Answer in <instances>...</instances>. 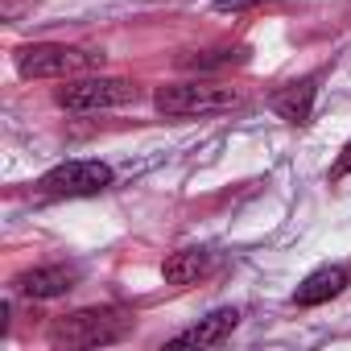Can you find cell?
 Masks as SVG:
<instances>
[{
  "label": "cell",
  "instance_id": "cell-1",
  "mask_svg": "<svg viewBox=\"0 0 351 351\" xmlns=\"http://www.w3.org/2000/svg\"><path fill=\"white\" fill-rule=\"evenodd\" d=\"M136 318L120 306H87L75 314H62L50 322V343L58 351H79V347H104V343H120L124 335H132Z\"/></svg>",
  "mask_w": 351,
  "mask_h": 351
},
{
  "label": "cell",
  "instance_id": "cell-7",
  "mask_svg": "<svg viewBox=\"0 0 351 351\" xmlns=\"http://www.w3.org/2000/svg\"><path fill=\"white\" fill-rule=\"evenodd\" d=\"M236 322H240V310H232V306L211 310L207 318H199V322L186 326L182 335H173L169 347H219V343L236 330Z\"/></svg>",
  "mask_w": 351,
  "mask_h": 351
},
{
  "label": "cell",
  "instance_id": "cell-12",
  "mask_svg": "<svg viewBox=\"0 0 351 351\" xmlns=\"http://www.w3.org/2000/svg\"><path fill=\"white\" fill-rule=\"evenodd\" d=\"M347 173H351V141L343 145V153H339V161L330 165V178L339 182V178H347Z\"/></svg>",
  "mask_w": 351,
  "mask_h": 351
},
{
  "label": "cell",
  "instance_id": "cell-13",
  "mask_svg": "<svg viewBox=\"0 0 351 351\" xmlns=\"http://www.w3.org/2000/svg\"><path fill=\"white\" fill-rule=\"evenodd\" d=\"M248 5H261V0H215V9H223V13L228 9L236 13V9H248Z\"/></svg>",
  "mask_w": 351,
  "mask_h": 351
},
{
  "label": "cell",
  "instance_id": "cell-5",
  "mask_svg": "<svg viewBox=\"0 0 351 351\" xmlns=\"http://www.w3.org/2000/svg\"><path fill=\"white\" fill-rule=\"evenodd\" d=\"M136 99V83L128 79H75V83H62L54 91V104L66 108V112H99V108H120Z\"/></svg>",
  "mask_w": 351,
  "mask_h": 351
},
{
  "label": "cell",
  "instance_id": "cell-8",
  "mask_svg": "<svg viewBox=\"0 0 351 351\" xmlns=\"http://www.w3.org/2000/svg\"><path fill=\"white\" fill-rule=\"evenodd\" d=\"M343 289H347V269H343V265H322V269H314V273L298 285L293 306H322V302L339 298Z\"/></svg>",
  "mask_w": 351,
  "mask_h": 351
},
{
  "label": "cell",
  "instance_id": "cell-9",
  "mask_svg": "<svg viewBox=\"0 0 351 351\" xmlns=\"http://www.w3.org/2000/svg\"><path fill=\"white\" fill-rule=\"evenodd\" d=\"M318 79H298V83H285L277 95H273V112L289 124H310V108H314V87Z\"/></svg>",
  "mask_w": 351,
  "mask_h": 351
},
{
  "label": "cell",
  "instance_id": "cell-10",
  "mask_svg": "<svg viewBox=\"0 0 351 351\" xmlns=\"http://www.w3.org/2000/svg\"><path fill=\"white\" fill-rule=\"evenodd\" d=\"M207 269H211V252L207 248H182V252H173L161 265V277H165V285H195Z\"/></svg>",
  "mask_w": 351,
  "mask_h": 351
},
{
  "label": "cell",
  "instance_id": "cell-6",
  "mask_svg": "<svg viewBox=\"0 0 351 351\" xmlns=\"http://www.w3.org/2000/svg\"><path fill=\"white\" fill-rule=\"evenodd\" d=\"M75 281H79V273H75V269H66V265H46V269H29V273H21V277L13 281V289H17L21 298L50 302V298L71 293V289H75Z\"/></svg>",
  "mask_w": 351,
  "mask_h": 351
},
{
  "label": "cell",
  "instance_id": "cell-3",
  "mask_svg": "<svg viewBox=\"0 0 351 351\" xmlns=\"http://www.w3.org/2000/svg\"><path fill=\"white\" fill-rule=\"evenodd\" d=\"M153 104L165 116H207V112L236 108L240 91L223 83H169V87H157Z\"/></svg>",
  "mask_w": 351,
  "mask_h": 351
},
{
  "label": "cell",
  "instance_id": "cell-11",
  "mask_svg": "<svg viewBox=\"0 0 351 351\" xmlns=\"http://www.w3.org/2000/svg\"><path fill=\"white\" fill-rule=\"evenodd\" d=\"M248 62V46H223V50H203L195 58H182V66H195V71H215V66H240Z\"/></svg>",
  "mask_w": 351,
  "mask_h": 351
},
{
  "label": "cell",
  "instance_id": "cell-2",
  "mask_svg": "<svg viewBox=\"0 0 351 351\" xmlns=\"http://www.w3.org/2000/svg\"><path fill=\"white\" fill-rule=\"evenodd\" d=\"M95 66H104V54L79 50V46H54V42L25 46L17 54V71L25 79H66V75H83Z\"/></svg>",
  "mask_w": 351,
  "mask_h": 351
},
{
  "label": "cell",
  "instance_id": "cell-4",
  "mask_svg": "<svg viewBox=\"0 0 351 351\" xmlns=\"http://www.w3.org/2000/svg\"><path fill=\"white\" fill-rule=\"evenodd\" d=\"M112 165L104 161H62L54 165L50 173H42V182L38 191L46 199H87V195H99L112 186Z\"/></svg>",
  "mask_w": 351,
  "mask_h": 351
}]
</instances>
